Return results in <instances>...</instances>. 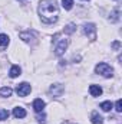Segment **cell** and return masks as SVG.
Masks as SVG:
<instances>
[{
    "label": "cell",
    "mask_w": 122,
    "mask_h": 124,
    "mask_svg": "<svg viewBox=\"0 0 122 124\" xmlns=\"http://www.w3.org/2000/svg\"><path fill=\"white\" fill-rule=\"evenodd\" d=\"M20 38H22L23 40L29 42V40L32 39V35H30V33H26V32H22V33H20Z\"/></svg>",
    "instance_id": "17"
},
{
    "label": "cell",
    "mask_w": 122,
    "mask_h": 124,
    "mask_svg": "<svg viewBox=\"0 0 122 124\" xmlns=\"http://www.w3.org/2000/svg\"><path fill=\"white\" fill-rule=\"evenodd\" d=\"M0 95H3V97H10V95H12V88L3 87V88L0 90Z\"/></svg>",
    "instance_id": "13"
},
{
    "label": "cell",
    "mask_w": 122,
    "mask_h": 124,
    "mask_svg": "<svg viewBox=\"0 0 122 124\" xmlns=\"http://www.w3.org/2000/svg\"><path fill=\"white\" fill-rule=\"evenodd\" d=\"M43 108H45V101H43V100L37 98V100H34V101H33V110H34L36 113L43 111Z\"/></svg>",
    "instance_id": "6"
},
{
    "label": "cell",
    "mask_w": 122,
    "mask_h": 124,
    "mask_svg": "<svg viewBox=\"0 0 122 124\" xmlns=\"http://www.w3.org/2000/svg\"><path fill=\"white\" fill-rule=\"evenodd\" d=\"M30 91H32V88L27 82H22V84H19V85L16 87V93L19 94L20 97H26Z\"/></svg>",
    "instance_id": "4"
},
{
    "label": "cell",
    "mask_w": 122,
    "mask_h": 124,
    "mask_svg": "<svg viewBox=\"0 0 122 124\" xmlns=\"http://www.w3.org/2000/svg\"><path fill=\"white\" fill-rule=\"evenodd\" d=\"M39 16L45 23H55L59 17V7L56 4V0H40Z\"/></svg>",
    "instance_id": "1"
},
{
    "label": "cell",
    "mask_w": 122,
    "mask_h": 124,
    "mask_svg": "<svg viewBox=\"0 0 122 124\" xmlns=\"http://www.w3.org/2000/svg\"><path fill=\"white\" fill-rule=\"evenodd\" d=\"M20 1H23V0H20Z\"/></svg>",
    "instance_id": "23"
},
{
    "label": "cell",
    "mask_w": 122,
    "mask_h": 124,
    "mask_svg": "<svg viewBox=\"0 0 122 124\" xmlns=\"http://www.w3.org/2000/svg\"><path fill=\"white\" fill-rule=\"evenodd\" d=\"M9 43V38L7 35H0V46H4Z\"/></svg>",
    "instance_id": "15"
},
{
    "label": "cell",
    "mask_w": 122,
    "mask_h": 124,
    "mask_svg": "<svg viewBox=\"0 0 122 124\" xmlns=\"http://www.w3.org/2000/svg\"><path fill=\"white\" fill-rule=\"evenodd\" d=\"M20 68L17 66V65H14V66H12V69H10V72H9V75H10V78H16V77H19L20 75Z\"/></svg>",
    "instance_id": "10"
},
{
    "label": "cell",
    "mask_w": 122,
    "mask_h": 124,
    "mask_svg": "<svg viewBox=\"0 0 122 124\" xmlns=\"http://www.w3.org/2000/svg\"><path fill=\"white\" fill-rule=\"evenodd\" d=\"M112 48H114V49H119V48H121V43H119L118 40H115V42L112 43Z\"/></svg>",
    "instance_id": "22"
},
{
    "label": "cell",
    "mask_w": 122,
    "mask_h": 124,
    "mask_svg": "<svg viewBox=\"0 0 122 124\" xmlns=\"http://www.w3.org/2000/svg\"><path fill=\"white\" fill-rule=\"evenodd\" d=\"M95 71H96L98 74H101V75L106 77V78L112 77V74H114V69H112V68H111L108 63H105V62H102V63H98V65H96V68H95Z\"/></svg>",
    "instance_id": "3"
},
{
    "label": "cell",
    "mask_w": 122,
    "mask_h": 124,
    "mask_svg": "<svg viewBox=\"0 0 122 124\" xmlns=\"http://www.w3.org/2000/svg\"><path fill=\"white\" fill-rule=\"evenodd\" d=\"M63 91V87H62L61 84H55V85H52L50 87V93L53 94V95H56V97H59Z\"/></svg>",
    "instance_id": "8"
},
{
    "label": "cell",
    "mask_w": 122,
    "mask_h": 124,
    "mask_svg": "<svg viewBox=\"0 0 122 124\" xmlns=\"http://www.w3.org/2000/svg\"><path fill=\"white\" fill-rule=\"evenodd\" d=\"M7 117H9V111L7 110H0V121L7 120Z\"/></svg>",
    "instance_id": "16"
},
{
    "label": "cell",
    "mask_w": 122,
    "mask_h": 124,
    "mask_svg": "<svg viewBox=\"0 0 122 124\" xmlns=\"http://www.w3.org/2000/svg\"><path fill=\"white\" fill-rule=\"evenodd\" d=\"M66 46H68V39H59V35H56L55 36V54L61 56L65 52Z\"/></svg>",
    "instance_id": "2"
},
{
    "label": "cell",
    "mask_w": 122,
    "mask_h": 124,
    "mask_svg": "<svg viewBox=\"0 0 122 124\" xmlns=\"http://www.w3.org/2000/svg\"><path fill=\"white\" fill-rule=\"evenodd\" d=\"M62 6H63V9H66V10H70L72 6H73V0H62Z\"/></svg>",
    "instance_id": "12"
},
{
    "label": "cell",
    "mask_w": 122,
    "mask_h": 124,
    "mask_svg": "<svg viewBox=\"0 0 122 124\" xmlns=\"http://www.w3.org/2000/svg\"><path fill=\"white\" fill-rule=\"evenodd\" d=\"M89 93L92 94V97H99L102 94V88L98 87V85H91L89 87Z\"/></svg>",
    "instance_id": "9"
},
{
    "label": "cell",
    "mask_w": 122,
    "mask_h": 124,
    "mask_svg": "<svg viewBox=\"0 0 122 124\" xmlns=\"http://www.w3.org/2000/svg\"><path fill=\"white\" fill-rule=\"evenodd\" d=\"M73 31H75V25H72V23H70V25H68V26H66V29H65L66 33H72Z\"/></svg>",
    "instance_id": "20"
},
{
    "label": "cell",
    "mask_w": 122,
    "mask_h": 124,
    "mask_svg": "<svg viewBox=\"0 0 122 124\" xmlns=\"http://www.w3.org/2000/svg\"><path fill=\"white\" fill-rule=\"evenodd\" d=\"M111 16H112V19H111V20H112V22H116V20L119 19V10H115Z\"/></svg>",
    "instance_id": "18"
},
{
    "label": "cell",
    "mask_w": 122,
    "mask_h": 124,
    "mask_svg": "<svg viewBox=\"0 0 122 124\" xmlns=\"http://www.w3.org/2000/svg\"><path fill=\"white\" fill-rule=\"evenodd\" d=\"M91 121L93 124H101L102 121H103V118L98 114V113H92V116H91Z\"/></svg>",
    "instance_id": "11"
},
{
    "label": "cell",
    "mask_w": 122,
    "mask_h": 124,
    "mask_svg": "<svg viewBox=\"0 0 122 124\" xmlns=\"http://www.w3.org/2000/svg\"><path fill=\"white\" fill-rule=\"evenodd\" d=\"M83 32H85V35H88L91 39H95V36H96V26H95L93 23H86V25L83 26Z\"/></svg>",
    "instance_id": "5"
},
{
    "label": "cell",
    "mask_w": 122,
    "mask_h": 124,
    "mask_svg": "<svg viewBox=\"0 0 122 124\" xmlns=\"http://www.w3.org/2000/svg\"><path fill=\"white\" fill-rule=\"evenodd\" d=\"M37 120H39V123H45L46 121V116L45 114H40V116H37Z\"/></svg>",
    "instance_id": "21"
},
{
    "label": "cell",
    "mask_w": 122,
    "mask_h": 124,
    "mask_svg": "<svg viewBox=\"0 0 122 124\" xmlns=\"http://www.w3.org/2000/svg\"><path fill=\"white\" fill-rule=\"evenodd\" d=\"M13 114H14L16 118H25V117H26V111H25V108H22V107H16V108L13 110Z\"/></svg>",
    "instance_id": "7"
},
{
    "label": "cell",
    "mask_w": 122,
    "mask_h": 124,
    "mask_svg": "<svg viewBox=\"0 0 122 124\" xmlns=\"http://www.w3.org/2000/svg\"><path fill=\"white\" fill-rule=\"evenodd\" d=\"M115 110H116L118 113H121V111H122V101H121V100H118V101H116V104H115Z\"/></svg>",
    "instance_id": "19"
},
{
    "label": "cell",
    "mask_w": 122,
    "mask_h": 124,
    "mask_svg": "<svg viewBox=\"0 0 122 124\" xmlns=\"http://www.w3.org/2000/svg\"><path fill=\"white\" fill-rule=\"evenodd\" d=\"M101 108H102L103 111H109V110L112 108V102H111V101H105V102L101 104Z\"/></svg>",
    "instance_id": "14"
}]
</instances>
